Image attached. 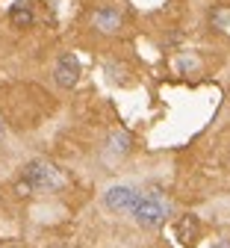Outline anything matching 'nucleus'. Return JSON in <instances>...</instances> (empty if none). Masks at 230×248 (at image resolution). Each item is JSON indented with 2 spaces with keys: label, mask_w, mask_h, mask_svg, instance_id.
Returning <instances> with one entry per match:
<instances>
[{
  "label": "nucleus",
  "mask_w": 230,
  "mask_h": 248,
  "mask_svg": "<svg viewBox=\"0 0 230 248\" xmlns=\"http://www.w3.org/2000/svg\"><path fill=\"white\" fill-rule=\"evenodd\" d=\"M65 186V174L47 163V160H30L24 166V174L18 180V195H30V192H56Z\"/></svg>",
  "instance_id": "1"
},
{
  "label": "nucleus",
  "mask_w": 230,
  "mask_h": 248,
  "mask_svg": "<svg viewBox=\"0 0 230 248\" xmlns=\"http://www.w3.org/2000/svg\"><path fill=\"white\" fill-rule=\"evenodd\" d=\"M169 216H171V207L162 201V195H156V192L142 195L139 204L133 207V219H136V225H139V228H148V231H153V228H159V225H166Z\"/></svg>",
  "instance_id": "2"
},
{
  "label": "nucleus",
  "mask_w": 230,
  "mask_h": 248,
  "mask_svg": "<svg viewBox=\"0 0 230 248\" xmlns=\"http://www.w3.org/2000/svg\"><path fill=\"white\" fill-rule=\"evenodd\" d=\"M139 198H142V192H136L133 186H124V183L109 186V189L104 192V204L112 213H133V207L139 204Z\"/></svg>",
  "instance_id": "3"
},
{
  "label": "nucleus",
  "mask_w": 230,
  "mask_h": 248,
  "mask_svg": "<svg viewBox=\"0 0 230 248\" xmlns=\"http://www.w3.org/2000/svg\"><path fill=\"white\" fill-rule=\"evenodd\" d=\"M53 77L62 89H74L77 80H80V62L74 53H62L59 62H56V68H53Z\"/></svg>",
  "instance_id": "4"
},
{
  "label": "nucleus",
  "mask_w": 230,
  "mask_h": 248,
  "mask_svg": "<svg viewBox=\"0 0 230 248\" xmlns=\"http://www.w3.org/2000/svg\"><path fill=\"white\" fill-rule=\"evenodd\" d=\"M174 233H177L180 245L192 248L195 242H198V236H201V222H198V216H192V213L180 216V219L174 222Z\"/></svg>",
  "instance_id": "5"
},
{
  "label": "nucleus",
  "mask_w": 230,
  "mask_h": 248,
  "mask_svg": "<svg viewBox=\"0 0 230 248\" xmlns=\"http://www.w3.org/2000/svg\"><path fill=\"white\" fill-rule=\"evenodd\" d=\"M92 27L101 30V33H118L121 15H118L115 9H97V12L92 15Z\"/></svg>",
  "instance_id": "6"
},
{
  "label": "nucleus",
  "mask_w": 230,
  "mask_h": 248,
  "mask_svg": "<svg viewBox=\"0 0 230 248\" xmlns=\"http://www.w3.org/2000/svg\"><path fill=\"white\" fill-rule=\"evenodd\" d=\"M9 18H12V24L21 27V30L32 27V3H30V0H15V6L9 9Z\"/></svg>",
  "instance_id": "7"
},
{
  "label": "nucleus",
  "mask_w": 230,
  "mask_h": 248,
  "mask_svg": "<svg viewBox=\"0 0 230 248\" xmlns=\"http://www.w3.org/2000/svg\"><path fill=\"white\" fill-rule=\"evenodd\" d=\"M109 148H112V154H127L130 148H133V136H130L127 130H115L109 136Z\"/></svg>",
  "instance_id": "8"
},
{
  "label": "nucleus",
  "mask_w": 230,
  "mask_h": 248,
  "mask_svg": "<svg viewBox=\"0 0 230 248\" xmlns=\"http://www.w3.org/2000/svg\"><path fill=\"white\" fill-rule=\"evenodd\" d=\"M3 130H6V127H3V121H0V136H3Z\"/></svg>",
  "instance_id": "9"
}]
</instances>
